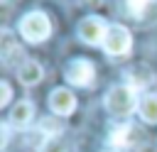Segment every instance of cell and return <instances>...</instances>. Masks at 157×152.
<instances>
[{"mask_svg":"<svg viewBox=\"0 0 157 152\" xmlns=\"http://www.w3.org/2000/svg\"><path fill=\"white\" fill-rule=\"evenodd\" d=\"M137 105H140L137 91L130 88V86H113V88L105 93V108H108L110 115L125 118V115H130Z\"/></svg>","mask_w":157,"mask_h":152,"instance_id":"cell-1","label":"cell"},{"mask_svg":"<svg viewBox=\"0 0 157 152\" xmlns=\"http://www.w3.org/2000/svg\"><path fill=\"white\" fill-rule=\"evenodd\" d=\"M20 32L27 42L37 44V42H44L52 34V22L44 12H27L20 22Z\"/></svg>","mask_w":157,"mask_h":152,"instance_id":"cell-2","label":"cell"},{"mask_svg":"<svg viewBox=\"0 0 157 152\" xmlns=\"http://www.w3.org/2000/svg\"><path fill=\"white\" fill-rule=\"evenodd\" d=\"M132 47V37L123 25H108L105 39H103V49L110 56H125Z\"/></svg>","mask_w":157,"mask_h":152,"instance_id":"cell-3","label":"cell"},{"mask_svg":"<svg viewBox=\"0 0 157 152\" xmlns=\"http://www.w3.org/2000/svg\"><path fill=\"white\" fill-rule=\"evenodd\" d=\"M64 76L71 86H91V81L96 76V66L88 59H74V61H69Z\"/></svg>","mask_w":157,"mask_h":152,"instance_id":"cell-4","label":"cell"},{"mask_svg":"<svg viewBox=\"0 0 157 152\" xmlns=\"http://www.w3.org/2000/svg\"><path fill=\"white\" fill-rule=\"evenodd\" d=\"M105 32H108V25L101 17H86L78 22V37L86 44H103Z\"/></svg>","mask_w":157,"mask_h":152,"instance_id":"cell-5","label":"cell"},{"mask_svg":"<svg viewBox=\"0 0 157 152\" xmlns=\"http://www.w3.org/2000/svg\"><path fill=\"white\" fill-rule=\"evenodd\" d=\"M49 108L56 115H71L74 108H76V98L69 88H54L52 96H49Z\"/></svg>","mask_w":157,"mask_h":152,"instance_id":"cell-6","label":"cell"},{"mask_svg":"<svg viewBox=\"0 0 157 152\" xmlns=\"http://www.w3.org/2000/svg\"><path fill=\"white\" fill-rule=\"evenodd\" d=\"M125 78H128V86L130 88L140 91V88H145V86H150L155 81V71L147 64H135V66H130L125 71Z\"/></svg>","mask_w":157,"mask_h":152,"instance_id":"cell-7","label":"cell"},{"mask_svg":"<svg viewBox=\"0 0 157 152\" xmlns=\"http://www.w3.org/2000/svg\"><path fill=\"white\" fill-rule=\"evenodd\" d=\"M0 56H2V64L5 66H12V59L15 56H20V59L25 56L10 29H2V37H0Z\"/></svg>","mask_w":157,"mask_h":152,"instance_id":"cell-8","label":"cell"},{"mask_svg":"<svg viewBox=\"0 0 157 152\" xmlns=\"http://www.w3.org/2000/svg\"><path fill=\"white\" fill-rule=\"evenodd\" d=\"M42 66H39V61H34V59H27V61H22L20 66H17V76H20V81L25 83V86H34V83H39L42 81Z\"/></svg>","mask_w":157,"mask_h":152,"instance_id":"cell-9","label":"cell"},{"mask_svg":"<svg viewBox=\"0 0 157 152\" xmlns=\"http://www.w3.org/2000/svg\"><path fill=\"white\" fill-rule=\"evenodd\" d=\"M32 115H34V105H32L29 101H20V103L10 110V125H15V127H25V125H29Z\"/></svg>","mask_w":157,"mask_h":152,"instance_id":"cell-10","label":"cell"},{"mask_svg":"<svg viewBox=\"0 0 157 152\" xmlns=\"http://www.w3.org/2000/svg\"><path fill=\"white\" fill-rule=\"evenodd\" d=\"M137 113L145 123H157V93H145L140 96Z\"/></svg>","mask_w":157,"mask_h":152,"instance_id":"cell-11","label":"cell"},{"mask_svg":"<svg viewBox=\"0 0 157 152\" xmlns=\"http://www.w3.org/2000/svg\"><path fill=\"white\" fill-rule=\"evenodd\" d=\"M155 7H157V0H125V10L135 20L137 17H152Z\"/></svg>","mask_w":157,"mask_h":152,"instance_id":"cell-12","label":"cell"},{"mask_svg":"<svg viewBox=\"0 0 157 152\" xmlns=\"http://www.w3.org/2000/svg\"><path fill=\"white\" fill-rule=\"evenodd\" d=\"M132 135H140V130H135L130 123H123V125H118V127H113L110 130V145H115V147H125L130 140H132Z\"/></svg>","mask_w":157,"mask_h":152,"instance_id":"cell-13","label":"cell"},{"mask_svg":"<svg viewBox=\"0 0 157 152\" xmlns=\"http://www.w3.org/2000/svg\"><path fill=\"white\" fill-rule=\"evenodd\" d=\"M39 152H69V147H66V142L61 137H47L42 142Z\"/></svg>","mask_w":157,"mask_h":152,"instance_id":"cell-14","label":"cell"},{"mask_svg":"<svg viewBox=\"0 0 157 152\" xmlns=\"http://www.w3.org/2000/svg\"><path fill=\"white\" fill-rule=\"evenodd\" d=\"M59 120L56 118H44L42 123H39V130L44 132V137H59Z\"/></svg>","mask_w":157,"mask_h":152,"instance_id":"cell-15","label":"cell"},{"mask_svg":"<svg viewBox=\"0 0 157 152\" xmlns=\"http://www.w3.org/2000/svg\"><path fill=\"white\" fill-rule=\"evenodd\" d=\"M7 101H10V83L2 81L0 83V105H7Z\"/></svg>","mask_w":157,"mask_h":152,"instance_id":"cell-16","label":"cell"},{"mask_svg":"<svg viewBox=\"0 0 157 152\" xmlns=\"http://www.w3.org/2000/svg\"><path fill=\"white\" fill-rule=\"evenodd\" d=\"M7 140H10V125L5 123L2 125V145H7Z\"/></svg>","mask_w":157,"mask_h":152,"instance_id":"cell-17","label":"cell"},{"mask_svg":"<svg viewBox=\"0 0 157 152\" xmlns=\"http://www.w3.org/2000/svg\"><path fill=\"white\" fill-rule=\"evenodd\" d=\"M137 152H157V147H152V145H142Z\"/></svg>","mask_w":157,"mask_h":152,"instance_id":"cell-18","label":"cell"},{"mask_svg":"<svg viewBox=\"0 0 157 152\" xmlns=\"http://www.w3.org/2000/svg\"><path fill=\"white\" fill-rule=\"evenodd\" d=\"M88 5H101V0H88Z\"/></svg>","mask_w":157,"mask_h":152,"instance_id":"cell-19","label":"cell"}]
</instances>
